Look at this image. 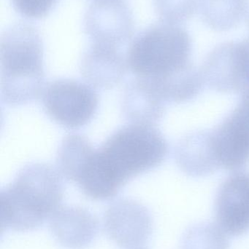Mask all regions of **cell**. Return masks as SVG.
<instances>
[{
    "instance_id": "obj_16",
    "label": "cell",
    "mask_w": 249,
    "mask_h": 249,
    "mask_svg": "<svg viewBox=\"0 0 249 249\" xmlns=\"http://www.w3.org/2000/svg\"><path fill=\"white\" fill-rule=\"evenodd\" d=\"M15 10L23 17L40 19L46 16L58 0H11Z\"/></svg>"
},
{
    "instance_id": "obj_6",
    "label": "cell",
    "mask_w": 249,
    "mask_h": 249,
    "mask_svg": "<svg viewBox=\"0 0 249 249\" xmlns=\"http://www.w3.org/2000/svg\"><path fill=\"white\" fill-rule=\"evenodd\" d=\"M205 83L222 93H244L249 89V46L241 42L221 44L200 69Z\"/></svg>"
},
{
    "instance_id": "obj_11",
    "label": "cell",
    "mask_w": 249,
    "mask_h": 249,
    "mask_svg": "<svg viewBox=\"0 0 249 249\" xmlns=\"http://www.w3.org/2000/svg\"><path fill=\"white\" fill-rule=\"evenodd\" d=\"M175 158L181 170L192 177H204L220 168L211 131L208 130L183 138L175 148Z\"/></svg>"
},
{
    "instance_id": "obj_10",
    "label": "cell",
    "mask_w": 249,
    "mask_h": 249,
    "mask_svg": "<svg viewBox=\"0 0 249 249\" xmlns=\"http://www.w3.org/2000/svg\"><path fill=\"white\" fill-rule=\"evenodd\" d=\"M80 68L86 83L101 90L118 86L129 70L127 56L120 48L92 43L83 53Z\"/></svg>"
},
{
    "instance_id": "obj_17",
    "label": "cell",
    "mask_w": 249,
    "mask_h": 249,
    "mask_svg": "<svg viewBox=\"0 0 249 249\" xmlns=\"http://www.w3.org/2000/svg\"><path fill=\"white\" fill-rule=\"evenodd\" d=\"M247 25H248V28L249 29V11L248 12V13H247Z\"/></svg>"
},
{
    "instance_id": "obj_15",
    "label": "cell",
    "mask_w": 249,
    "mask_h": 249,
    "mask_svg": "<svg viewBox=\"0 0 249 249\" xmlns=\"http://www.w3.org/2000/svg\"><path fill=\"white\" fill-rule=\"evenodd\" d=\"M198 0H153L155 10L162 22L179 25L197 10Z\"/></svg>"
},
{
    "instance_id": "obj_3",
    "label": "cell",
    "mask_w": 249,
    "mask_h": 249,
    "mask_svg": "<svg viewBox=\"0 0 249 249\" xmlns=\"http://www.w3.org/2000/svg\"><path fill=\"white\" fill-rule=\"evenodd\" d=\"M0 64L2 103L23 106L41 97L45 88L43 43L34 26L16 23L1 34Z\"/></svg>"
},
{
    "instance_id": "obj_7",
    "label": "cell",
    "mask_w": 249,
    "mask_h": 249,
    "mask_svg": "<svg viewBox=\"0 0 249 249\" xmlns=\"http://www.w3.org/2000/svg\"><path fill=\"white\" fill-rule=\"evenodd\" d=\"M220 168L241 171L249 162V89L241 93L236 107L211 130Z\"/></svg>"
},
{
    "instance_id": "obj_4",
    "label": "cell",
    "mask_w": 249,
    "mask_h": 249,
    "mask_svg": "<svg viewBox=\"0 0 249 249\" xmlns=\"http://www.w3.org/2000/svg\"><path fill=\"white\" fill-rule=\"evenodd\" d=\"M192 41L179 25L161 22L140 32L127 51L134 77L156 84L192 65Z\"/></svg>"
},
{
    "instance_id": "obj_13",
    "label": "cell",
    "mask_w": 249,
    "mask_h": 249,
    "mask_svg": "<svg viewBox=\"0 0 249 249\" xmlns=\"http://www.w3.org/2000/svg\"><path fill=\"white\" fill-rule=\"evenodd\" d=\"M199 4L204 23L218 32L235 27L248 13L249 0H200Z\"/></svg>"
},
{
    "instance_id": "obj_9",
    "label": "cell",
    "mask_w": 249,
    "mask_h": 249,
    "mask_svg": "<svg viewBox=\"0 0 249 249\" xmlns=\"http://www.w3.org/2000/svg\"><path fill=\"white\" fill-rule=\"evenodd\" d=\"M216 224L238 236L249 229V172L235 171L222 183L216 200Z\"/></svg>"
},
{
    "instance_id": "obj_12",
    "label": "cell",
    "mask_w": 249,
    "mask_h": 249,
    "mask_svg": "<svg viewBox=\"0 0 249 249\" xmlns=\"http://www.w3.org/2000/svg\"><path fill=\"white\" fill-rule=\"evenodd\" d=\"M165 104L145 82L134 77L126 87L121 107L130 124L156 126L165 113Z\"/></svg>"
},
{
    "instance_id": "obj_8",
    "label": "cell",
    "mask_w": 249,
    "mask_h": 249,
    "mask_svg": "<svg viewBox=\"0 0 249 249\" xmlns=\"http://www.w3.org/2000/svg\"><path fill=\"white\" fill-rule=\"evenodd\" d=\"M83 26L92 44L118 48L134 32L133 13L122 0H95L86 12Z\"/></svg>"
},
{
    "instance_id": "obj_14",
    "label": "cell",
    "mask_w": 249,
    "mask_h": 249,
    "mask_svg": "<svg viewBox=\"0 0 249 249\" xmlns=\"http://www.w3.org/2000/svg\"><path fill=\"white\" fill-rule=\"evenodd\" d=\"M227 235L217 224H200L187 231L183 249H229Z\"/></svg>"
},
{
    "instance_id": "obj_5",
    "label": "cell",
    "mask_w": 249,
    "mask_h": 249,
    "mask_svg": "<svg viewBox=\"0 0 249 249\" xmlns=\"http://www.w3.org/2000/svg\"><path fill=\"white\" fill-rule=\"evenodd\" d=\"M40 98L45 115L68 130H77L89 124L99 107L95 88L73 79L51 81L44 88Z\"/></svg>"
},
{
    "instance_id": "obj_2",
    "label": "cell",
    "mask_w": 249,
    "mask_h": 249,
    "mask_svg": "<svg viewBox=\"0 0 249 249\" xmlns=\"http://www.w3.org/2000/svg\"><path fill=\"white\" fill-rule=\"evenodd\" d=\"M64 187L58 170L43 162L28 164L1 191V220L13 231L35 229L59 209Z\"/></svg>"
},
{
    "instance_id": "obj_1",
    "label": "cell",
    "mask_w": 249,
    "mask_h": 249,
    "mask_svg": "<svg viewBox=\"0 0 249 249\" xmlns=\"http://www.w3.org/2000/svg\"><path fill=\"white\" fill-rule=\"evenodd\" d=\"M168 154V142L156 126L127 124L95 149L77 186L93 200H108L133 178L160 165Z\"/></svg>"
}]
</instances>
